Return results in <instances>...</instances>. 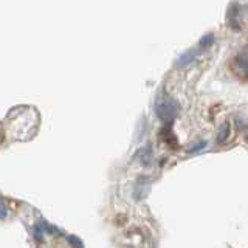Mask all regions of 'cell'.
<instances>
[{
	"instance_id": "obj_3",
	"label": "cell",
	"mask_w": 248,
	"mask_h": 248,
	"mask_svg": "<svg viewBox=\"0 0 248 248\" xmlns=\"http://www.w3.org/2000/svg\"><path fill=\"white\" fill-rule=\"evenodd\" d=\"M206 147V141H200V143H196V144H192L189 149H188V152L189 154H194V152H197V151H202V149H205Z\"/></svg>"
},
{
	"instance_id": "obj_1",
	"label": "cell",
	"mask_w": 248,
	"mask_h": 248,
	"mask_svg": "<svg viewBox=\"0 0 248 248\" xmlns=\"http://www.w3.org/2000/svg\"><path fill=\"white\" fill-rule=\"evenodd\" d=\"M155 112H157L158 118L163 123H170L175 120V116L178 113V104L175 103V99L169 96H160L155 103Z\"/></svg>"
},
{
	"instance_id": "obj_2",
	"label": "cell",
	"mask_w": 248,
	"mask_h": 248,
	"mask_svg": "<svg viewBox=\"0 0 248 248\" xmlns=\"http://www.w3.org/2000/svg\"><path fill=\"white\" fill-rule=\"evenodd\" d=\"M39 225H41V228L44 230L45 234H50V236H56V234H61L59 230H58L56 227H53V225H50V223H46V222H41Z\"/></svg>"
},
{
	"instance_id": "obj_4",
	"label": "cell",
	"mask_w": 248,
	"mask_h": 248,
	"mask_svg": "<svg viewBox=\"0 0 248 248\" xmlns=\"http://www.w3.org/2000/svg\"><path fill=\"white\" fill-rule=\"evenodd\" d=\"M68 240H70V244H72L73 248H84V245H82V242H81V239H79V237L70 236Z\"/></svg>"
},
{
	"instance_id": "obj_6",
	"label": "cell",
	"mask_w": 248,
	"mask_h": 248,
	"mask_svg": "<svg viewBox=\"0 0 248 248\" xmlns=\"http://www.w3.org/2000/svg\"><path fill=\"white\" fill-rule=\"evenodd\" d=\"M6 217V206H5V202H2V219Z\"/></svg>"
},
{
	"instance_id": "obj_5",
	"label": "cell",
	"mask_w": 248,
	"mask_h": 248,
	"mask_svg": "<svg viewBox=\"0 0 248 248\" xmlns=\"http://www.w3.org/2000/svg\"><path fill=\"white\" fill-rule=\"evenodd\" d=\"M227 137H228V126H223V129L220 130V134H219V137H217V140H219V141H225Z\"/></svg>"
}]
</instances>
